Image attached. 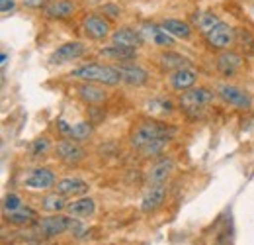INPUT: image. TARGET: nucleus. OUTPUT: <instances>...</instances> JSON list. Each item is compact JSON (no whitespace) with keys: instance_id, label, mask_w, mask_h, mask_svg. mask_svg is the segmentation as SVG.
<instances>
[{"instance_id":"nucleus-1","label":"nucleus","mask_w":254,"mask_h":245,"mask_svg":"<svg viewBox=\"0 0 254 245\" xmlns=\"http://www.w3.org/2000/svg\"><path fill=\"white\" fill-rule=\"evenodd\" d=\"M70 77L80 79L82 83H96V85H106V87H116L122 83V75L116 69V65H84L74 71H70Z\"/></svg>"},{"instance_id":"nucleus-2","label":"nucleus","mask_w":254,"mask_h":245,"mask_svg":"<svg viewBox=\"0 0 254 245\" xmlns=\"http://www.w3.org/2000/svg\"><path fill=\"white\" fill-rule=\"evenodd\" d=\"M176 135V127L168 125V123H162V122H143L139 123L133 131H131V147L135 149H143L145 145H149L151 141L155 139H162V137H168L172 139Z\"/></svg>"},{"instance_id":"nucleus-3","label":"nucleus","mask_w":254,"mask_h":245,"mask_svg":"<svg viewBox=\"0 0 254 245\" xmlns=\"http://www.w3.org/2000/svg\"><path fill=\"white\" fill-rule=\"evenodd\" d=\"M70 224H72V220L68 216L53 214L47 216V218H39L35 222V230L43 238H57V236H63L64 232L70 230Z\"/></svg>"},{"instance_id":"nucleus-4","label":"nucleus","mask_w":254,"mask_h":245,"mask_svg":"<svg viewBox=\"0 0 254 245\" xmlns=\"http://www.w3.org/2000/svg\"><path fill=\"white\" fill-rule=\"evenodd\" d=\"M213 98H215V94L207 87H191L190 91H184L180 94V106L186 112H195V110H201L203 106H207L209 102H213Z\"/></svg>"},{"instance_id":"nucleus-5","label":"nucleus","mask_w":254,"mask_h":245,"mask_svg":"<svg viewBox=\"0 0 254 245\" xmlns=\"http://www.w3.org/2000/svg\"><path fill=\"white\" fill-rule=\"evenodd\" d=\"M55 153L59 157V161L64 163V165H78L86 157V151L82 149V145L78 141H74V139H68V137L57 141Z\"/></svg>"},{"instance_id":"nucleus-6","label":"nucleus","mask_w":254,"mask_h":245,"mask_svg":"<svg viewBox=\"0 0 254 245\" xmlns=\"http://www.w3.org/2000/svg\"><path fill=\"white\" fill-rule=\"evenodd\" d=\"M219 98H221L225 104L233 106V108H239V110H249L253 106V96L247 91L235 87V85H223L221 89L217 91Z\"/></svg>"},{"instance_id":"nucleus-7","label":"nucleus","mask_w":254,"mask_h":245,"mask_svg":"<svg viewBox=\"0 0 254 245\" xmlns=\"http://www.w3.org/2000/svg\"><path fill=\"white\" fill-rule=\"evenodd\" d=\"M84 53H86L84 43H80V41H68V43L59 45V47L49 55V63H51V65L70 63V61H74V59H80Z\"/></svg>"},{"instance_id":"nucleus-8","label":"nucleus","mask_w":254,"mask_h":245,"mask_svg":"<svg viewBox=\"0 0 254 245\" xmlns=\"http://www.w3.org/2000/svg\"><path fill=\"white\" fill-rule=\"evenodd\" d=\"M116 69L122 75V83H126L129 87H143V85L149 83V73L143 67L135 65V63L122 61L116 65Z\"/></svg>"},{"instance_id":"nucleus-9","label":"nucleus","mask_w":254,"mask_h":245,"mask_svg":"<svg viewBox=\"0 0 254 245\" xmlns=\"http://www.w3.org/2000/svg\"><path fill=\"white\" fill-rule=\"evenodd\" d=\"M24 186L30 190H47V188L55 186V173L51 169H45V167L32 169L24 177Z\"/></svg>"},{"instance_id":"nucleus-10","label":"nucleus","mask_w":254,"mask_h":245,"mask_svg":"<svg viewBox=\"0 0 254 245\" xmlns=\"http://www.w3.org/2000/svg\"><path fill=\"white\" fill-rule=\"evenodd\" d=\"M166 192H168L166 183L149 184V190L145 192V196H143V200H141V210H143L145 214L157 212L160 206L164 204V200H166Z\"/></svg>"},{"instance_id":"nucleus-11","label":"nucleus","mask_w":254,"mask_h":245,"mask_svg":"<svg viewBox=\"0 0 254 245\" xmlns=\"http://www.w3.org/2000/svg\"><path fill=\"white\" fill-rule=\"evenodd\" d=\"M205 39H207V43H209L211 47H215V49H225V47H229V45L233 43L235 31H233V28H231L229 24L219 22L217 26H213L211 30L205 33Z\"/></svg>"},{"instance_id":"nucleus-12","label":"nucleus","mask_w":254,"mask_h":245,"mask_svg":"<svg viewBox=\"0 0 254 245\" xmlns=\"http://www.w3.org/2000/svg\"><path fill=\"white\" fill-rule=\"evenodd\" d=\"M82 28H84V33H86L90 39H96V41L106 39V37L110 35V22H108L106 18L98 16V14L86 16L84 22H82Z\"/></svg>"},{"instance_id":"nucleus-13","label":"nucleus","mask_w":254,"mask_h":245,"mask_svg":"<svg viewBox=\"0 0 254 245\" xmlns=\"http://www.w3.org/2000/svg\"><path fill=\"white\" fill-rule=\"evenodd\" d=\"M57 125H59V131L63 133L64 137L68 139H74V141H84L92 135L94 127L90 122H78V123H66L64 120H57Z\"/></svg>"},{"instance_id":"nucleus-14","label":"nucleus","mask_w":254,"mask_h":245,"mask_svg":"<svg viewBox=\"0 0 254 245\" xmlns=\"http://www.w3.org/2000/svg\"><path fill=\"white\" fill-rule=\"evenodd\" d=\"M88 183L82 179H63L55 184V192L63 194L64 198H80L88 192Z\"/></svg>"},{"instance_id":"nucleus-15","label":"nucleus","mask_w":254,"mask_h":245,"mask_svg":"<svg viewBox=\"0 0 254 245\" xmlns=\"http://www.w3.org/2000/svg\"><path fill=\"white\" fill-rule=\"evenodd\" d=\"M76 96L86 104H102L108 98V92L102 89V85L96 83H82L76 87Z\"/></svg>"},{"instance_id":"nucleus-16","label":"nucleus","mask_w":254,"mask_h":245,"mask_svg":"<svg viewBox=\"0 0 254 245\" xmlns=\"http://www.w3.org/2000/svg\"><path fill=\"white\" fill-rule=\"evenodd\" d=\"M112 41H114V45L139 49L143 45V35H141V31L131 30V28H120L112 33Z\"/></svg>"},{"instance_id":"nucleus-17","label":"nucleus","mask_w":254,"mask_h":245,"mask_svg":"<svg viewBox=\"0 0 254 245\" xmlns=\"http://www.w3.org/2000/svg\"><path fill=\"white\" fill-rule=\"evenodd\" d=\"M195 81H197V73L191 67L170 73V87L178 92L190 91L191 87H195Z\"/></svg>"},{"instance_id":"nucleus-18","label":"nucleus","mask_w":254,"mask_h":245,"mask_svg":"<svg viewBox=\"0 0 254 245\" xmlns=\"http://www.w3.org/2000/svg\"><path fill=\"white\" fill-rule=\"evenodd\" d=\"M243 67V57L235 51H223L217 57V71L223 77H233Z\"/></svg>"},{"instance_id":"nucleus-19","label":"nucleus","mask_w":254,"mask_h":245,"mask_svg":"<svg viewBox=\"0 0 254 245\" xmlns=\"http://www.w3.org/2000/svg\"><path fill=\"white\" fill-rule=\"evenodd\" d=\"M160 67L168 73H174V71H180V69H190L191 61L188 57L176 53V51H162L159 57Z\"/></svg>"},{"instance_id":"nucleus-20","label":"nucleus","mask_w":254,"mask_h":245,"mask_svg":"<svg viewBox=\"0 0 254 245\" xmlns=\"http://www.w3.org/2000/svg\"><path fill=\"white\" fill-rule=\"evenodd\" d=\"M96 210V202L88 196H80V198H74L68 206H66V214L72 216V218H88L92 216Z\"/></svg>"},{"instance_id":"nucleus-21","label":"nucleus","mask_w":254,"mask_h":245,"mask_svg":"<svg viewBox=\"0 0 254 245\" xmlns=\"http://www.w3.org/2000/svg\"><path fill=\"white\" fill-rule=\"evenodd\" d=\"M43 10L49 18H68L74 14L76 4L70 0H49Z\"/></svg>"},{"instance_id":"nucleus-22","label":"nucleus","mask_w":254,"mask_h":245,"mask_svg":"<svg viewBox=\"0 0 254 245\" xmlns=\"http://www.w3.org/2000/svg\"><path fill=\"white\" fill-rule=\"evenodd\" d=\"M172 169H174V161L172 159H160L157 161L153 167H151V171H149V184H160V183H166V179H168V175L172 173Z\"/></svg>"},{"instance_id":"nucleus-23","label":"nucleus","mask_w":254,"mask_h":245,"mask_svg":"<svg viewBox=\"0 0 254 245\" xmlns=\"http://www.w3.org/2000/svg\"><path fill=\"white\" fill-rule=\"evenodd\" d=\"M141 35H147L153 43H157L160 47H172V45H174V37L164 30L162 26L159 28V26H153V24L149 26V24H147V26L143 28V31H141Z\"/></svg>"},{"instance_id":"nucleus-24","label":"nucleus","mask_w":254,"mask_h":245,"mask_svg":"<svg viewBox=\"0 0 254 245\" xmlns=\"http://www.w3.org/2000/svg\"><path fill=\"white\" fill-rule=\"evenodd\" d=\"M100 55L108 57V59H114L116 63L133 61L137 57V49H129V47H122V45H110V47L100 49Z\"/></svg>"},{"instance_id":"nucleus-25","label":"nucleus","mask_w":254,"mask_h":245,"mask_svg":"<svg viewBox=\"0 0 254 245\" xmlns=\"http://www.w3.org/2000/svg\"><path fill=\"white\" fill-rule=\"evenodd\" d=\"M160 26L168 31L172 37L188 39V37L191 35V26L188 24V22H182V20H174V18H170V20H164Z\"/></svg>"},{"instance_id":"nucleus-26","label":"nucleus","mask_w":254,"mask_h":245,"mask_svg":"<svg viewBox=\"0 0 254 245\" xmlns=\"http://www.w3.org/2000/svg\"><path fill=\"white\" fill-rule=\"evenodd\" d=\"M6 220L10 224H14V226H28L32 222H37V212L33 208H30V206H22L16 212L6 214Z\"/></svg>"},{"instance_id":"nucleus-27","label":"nucleus","mask_w":254,"mask_h":245,"mask_svg":"<svg viewBox=\"0 0 254 245\" xmlns=\"http://www.w3.org/2000/svg\"><path fill=\"white\" fill-rule=\"evenodd\" d=\"M66 200H64L63 194H59V192H53V194H47V196H43V200H41V208L45 210V212H53V214H59L61 210H66Z\"/></svg>"},{"instance_id":"nucleus-28","label":"nucleus","mask_w":254,"mask_h":245,"mask_svg":"<svg viewBox=\"0 0 254 245\" xmlns=\"http://www.w3.org/2000/svg\"><path fill=\"white\" fill-rule=\"evenodd\" d=\"M193 22H195V26L203 31V33H207L213 26H217L221 20H219L215 14L207 12V14H195V16H193Z\"/></svg>"},{"instance_id":"nucleus-29","label":"nucleus","mask_w":254,"mask_h":245,"mask_svg":"<svg viewBox=\"0 0 254 245\" xmlns=\"http://www.w3.org/2000/svg\"><path fill=\"white\" fill-rule=\"evenodd\" d=\"M168 141H170L168 137H162V139H155V141H151L149 145H145V147L141 149V153L147 155V157H149V155H159L160 151H162V149H164V147L168 145Z\"/></svg>"},{"instance_id":"nucleus-30","label":"nucleus","mask_w":254,"mask_h":245,"mask_svg":"<svg viewBox=\"0 0 254 245\" xmlns=\"http://www.w3.org/2000/svg\"><path fill=\"white\" fill-rule=\"evenodd\" d=\"M22 206H24V204H22V198H20L18 194H14V192L6 194V198H4V214L16 212V210L22 208Z\"/></svg>"},{"instance_id":"nucleus-31","label":"nucleus","mask_w":254,"mask_h":245,"mask_svg":"<svg viewBox=\"0 0 254 245\" xmlns=\"http://www.w3.org/2000/svg\"><path fill=\"white\" fill-rule=\"evenodd\" d=\"M49 149V139L47 137H39L32 143V155H41Z\"/></svg>"},{"instance_id":"nucleus-32","label":"nucleus","mask_w":254,"mask_h":245,"mask_svg":"<svg viewBox=\"0 0 254 245\" xmlns=\"http://www.w3.org/2000/svg\"><path fill=\"white\" fill-rule=\"evenodd\" d=\"M149 108H157L159 112H166V114L174 110V106L168 100H153V102H149Z\"/></svg>"},{"instance_id":"nucleus-33","label":"nucleus","mask_w":254,"mask_h":245,"mask_svg":"<svg viewBox=\"0 0 254 245\" xmlns=\"http://www.w3.org/2000/svg\"><path fill=\"white\" fill-rule=\"evenodd\" d=\"M102 12L108 14L110 18H120V16H122V10H120L118 6H114V4H106V6H102Z\"/></svg>"},{"instance_id":"nucleus-34","label":"nucleus","mask_w":254,"mask_h":245,"mask_svg":"<svg viewBox=\"0 0 254 245\" xmlns=\"http://www.w3.org/2000/svg\"><path fill=\"white\" fill-rule=\"evenodd\" d=\"M14 6H16L14 0H0V12L2 14H8L10 10H14Z\"/></svg>"},{"instance_id":"nucleus-35","label":"nucleus","mask_w":254,"mask_h":245,"mask_svg":"<svg viewBox=\"0 0 254 245\" xmlns=\"http://www.w3.org/2000/svg\"><path fill=\"white\" fill-rule=\"evenodd\" d=\"M26 4H28V6H32V8H37V6H41V4H43V0H26Z\"/></svg>"}]
</instances>
